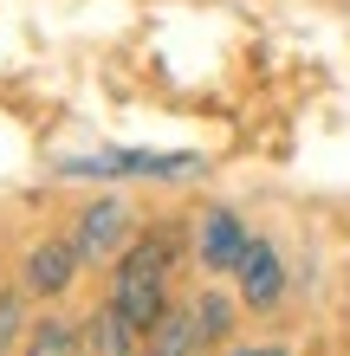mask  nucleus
<instances>
[{
	"instance_id": "nucleus-12",
	"label": "nucleus",
	"mask_w": 350,
	"mask_h": 356,
	"mask_svg": "<svg viewBox=\"0 0 350 356\" xmlns=\"http://www.w3.org/2000/svg\"><path fill=\"white\" fill-rule=\"evenodd\" d=\"M234 356H285L279 343H260V350H234Z\"/></svg>"
},
{
	"instance_id": "nucleus-9",
	"label": "nucleus",
	"mask_w": 350,
	"mask_h": 356,
	"mask_svg": "<svg viewBox=\"0 0 350 356\" xmlns=\"http://www.w3.org/2000/svg\"><path fill=\"white\" fill-rule=\"evenodd\" d=\"M26 356H78V330L58 324V318L33 324V330H26Z\"/></svg>"
},
{
	"instance_id": "nucleus-2",
	"label": "nucleus",
	"mask_w": 350,
	"mask_h": 356,
	"mask_svg": "<svg viewBox=\"0 0 350 356\" xmlns=\"http://www.w3.org/2000/svg\"><path fill=\"white\" fill-rule=\"evenodd\" d=\"M78 259H117L130 253V207L123 201H91L85 214H78Z\"/></svg>"
},
{
	"instance_id": "nucleus-3",
	"label": "nucleus",
	"mask_w": 350,
	"mask_h": 356,
	"mask_svg": "<svg viewBox=\"0 0 350 356\" xmlns=\"http://www.w3.org/2000/svg\"><path fill=\"white\" fill-rule=\"evenodd\" d=\"M246 246H253V234L240 227V214L214 207V214L201 220V266H208V272H240Z\"/></svg>"
},
{
	"instance_id": "nucleus-7",
	"label": "nucleus",
	"mask_w": 350,
	"mask_h": 356,
	"mask_svg": "<svg viewBox=\"0 0 350 356\" xmlns=\"http://www.w3.org/2000/svg\"><path fill=\"white\" fill-rule=\"evenodd\" d=\"M195 330H201L195 311H162L156 330H150V343H143V356H195V350H201Z\"/></svg>"
},
{
	"instance_id": "nucleus-10",
	"label": "nucleus",
	"mask_w": 350,
	"mask_h": 356,
	"mask_svg": "<svg viewBox=\"0 0 350 356\" xmlns=\"http://www.w3.org/2000/svg\"><path fill=\"white\" fill-rule=\"evenodd\" d=\"M214 337H228V305L201 298V343H214Z\"/></svg>"
},
{
	"instance_id": "nucleus-8",
	"label": "nucleus",
	"mask_w": 350,
	"mask_h": 356,
	"mask_svg": "<svg viewBox=\"0 0 350 356\" xmlns=\"http://www.w3.org/2000/svg\"><path fill=\"white\" fill-rule=\"evenodd\" d=\"M136 337H143V330L123 318L117 305H104V311L91 318V350H97V356H136Z\"/></svg>"
},
{
	"instance_id": "nucleus-11",
	"label": "nucleus",
	"mask_w": 350,
	"mask_h": 356,
	"mask_svg": "<svg viewBox=\"0 0 350 356\" xmlns=\"http://www.w3.org/2000/svg\"><path fill=\"white\" fill-rule=\"evenodd\" d=\"M13 324H19V305H13V298H0V350L13 343Z\"/></svg>"
},
{
	"instance_id": "nucleus-6",
	"label": "nucleus",
	"mask_w": 350,
	"mask_h": 356,
	"mask_svg": "<svg viewBox=\"0 0 350 356\" xmlns=\"http://www.w3.org/2000/svg\"><path fill=\"white\" fill-rule=\"evenodd\" d=\"M72 175H189L195 156H78Z\"/></svg>"
},
{
	"instance_id": "nucleus-4",
	"label": "nucleus",
	"mask_w": 350,
	"mask_h": 356,
	"mask_svg": "<svg viewBox=\"0 0 350 356\" xmlns=\"http://www.w3.org/2000/svg\"><path fill=\"white\" fill-rule=\"evenodd\" d=\"M279 291H285V272H279V253L266 240L246 246V259H240V298L253 305V311H273L279 305Z\"/></svg>"
},
{
	"instance_id": "nucleus-5",
	"label": "nucleus",
	"mask_w": 350,
	"mask_h": 356,
	"mask_svg": "<svg viewBox=\"0 0 350 356\" xmlns=\"http://www.w3.org/2000/svg\"><path fill=\"white\" fill-rule=\"evenodd\" d=\"M78 272V246L72 240H46L26 253V291H39V298H52V291H65Z\"/></svg>"
},
{
	"instance_id": "nucleus-1",
	"label": "nucleus",
	"mask_w": 350,
	"mask_h": 356,
	"mask_svg": "<svg viewBox=\"0 0 350 356\" xmlns=\"http://www.w3.org/2000/svg\"><path fill=\"white\" fill-rule=\"evenodd\" d=\"M162 285H169V240H162V234L130 240V253L117 259L111 305H117L136 330H156V318H162Z\"/></svg>"
}]
</instances>
